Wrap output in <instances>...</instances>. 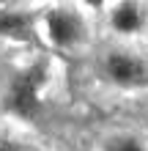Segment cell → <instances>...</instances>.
Masks as SVG:
<instances>
[{
    "label": "cell",
    "instance_id": "6da1fadb",
    "mask_svg": "<svg viewBox=\"0 0 148 151\" xmlns=\"http://www.w3.org/2000/svg\"><path fill=\"white\" fill-rule=\"evenodd\" d=\"M36 28L41 30L44 41L58 52H77L88 41V17L80 11V6L71 3H55L47 6L36 17Z\"/></svg>",
    "mask_w": 148,
    "mask_h": 151
},
{
    "label": "cell",
    "instance_id": "7a4b0ae2",
    "mask_svg": "<svg viewBox=\"0 0 148 151\" xmlns=\"http://www.w3.org/2000/svg\"><path fill=\"white\" fill-rule=\"evenodd\" d=\"M49 83V66L44 60H36L28 69H22L19 74L11 80L6 93V107L22 121H33L41 113V91Z\"/></svg>",
    "mask_w": 148,
    "mask_h": 151
},
{
    "label": "cell",
    "instance_id": "3957f363",
    "mask_svg": "<svg viewBox=\"0 0 148 151\" xmlns=\"http://www.w3.org/2000/svg\"><path fill=\"white\" fill-rule=\"evenodd\" d=\"M102 74L107 83L124 91H140L148 85V60L137 55L134 50L126 47H112L102 58Z\"/></svg>",
    "mask_w": 148,
    "mask_h": 151
},
{
    "label": "cell",
    "instance_id": "277c9868",
    "mask_svg": "<svg viewBox=\"0 0 148 151\" xmlns=\"http://www.w3.org/2000/svg\"><path fill=\"white\" fill-rule=\"evenodd\" d=\"M145 6L132 3V0H121V3L107 6V25L118 36H140L145 30Z\"/></svg>",
    "mask_w": 148,
    "mask_h": 151
},
{
    "label": "cell",
    "instance_id": "5b68a950",
    "mask_svg": "<svg viewBox=\"0 0 148 151\" xmlns=\"http://www.w3.org/2000/svg\"><path fill=\"white\" fill-rule=\"evenodd\" d=\"M36 30V14L22 6H0V39H28Z\"/></svg>",
    "mask_w": 148,
    "mask_h": 151
},
{
    "label": "cell",
    "instance_id": "8992f818",
    "mask_svg": "<svg viewBox=\"0 0 148 151\" xmlns=\"http://www.w3.org/2000/svg\"><path fill=\"white\" fill-rule=\"evenodd\" d=\"M104 151H148V143L143 137H137V135L121 132V135H112L104 143Z\"/></svg>",
    "mask_w": 148,
    "mask_h": 151
}]
</instances>
